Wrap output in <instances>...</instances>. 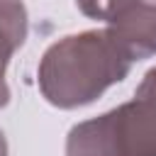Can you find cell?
<instances>
[{"instance_id": "obj_1", "label": "cell", "mask_w": 156, "mask_h": 156, "mask_svg": "<svg viewBox=\"0 0 156 156\" xmlns=\"http://www.w3.org/2000/svg\"><path fill=\"white\" fill-rule=\"evenodd\" d=\"M132 63L134 61L110 29L71 34L44 51L39 63V88L51 105L73 110L93 102L110 85L124 80Z\"/></svg>"}, {"instance_id": "obj_2", "label": "cell", "mask_w": 156, "mask_h": 156, "mask_svg": "<svg viewBox=\"0 0 156 156\" xmlns=\"http://www.w3.org/2000/svg\"><path fill=\"white\" fill-rule=\"evenodd\" d=\"M66 156H156V68L134 98L68 132Z\"/></svg>"}, {"instance_id": "obj_3", "label": "cell", "mask_w": 156, "mask_h": 156, "mask_svg": "<svg viewBox=\"0 0 156 156\" xmlns=\"http://www.w3.org/2000/svg\"><path fill=\"white\" fill-rule=\"evenodd\" d=\"M76 5L85 17L107 22L132 61L156 54V0H76Z\"/></svg>"}, {"instance_id": "obj_4", "label": "cell", "mask_w": 156, "mask_h": 156, "mask_svg": "<svg viewBox=\"0 0 156 156\" xmlns=\"http://www.w3.org/2000/svg\"><path fill=\"white\" fill-rule=\"evenodd\" d=\"M27 39V10L20 0H0V107L10 102L5 71L12 54Z\"/></svg>"}, {"instance_id": "obj_5", "label": "cell", "mask_w": 156, "mask_h": 156, "mask_svg": "<svg viewBox=\"0 0 156 156\" xmlns=\"http://www.w3.org/2000/svg\"><path fill=\"white\" fill-rule=\"evenodd\" d=\"M0 156H7V144H5V136L0 132Z\"/></svg>"}]
</instances>
